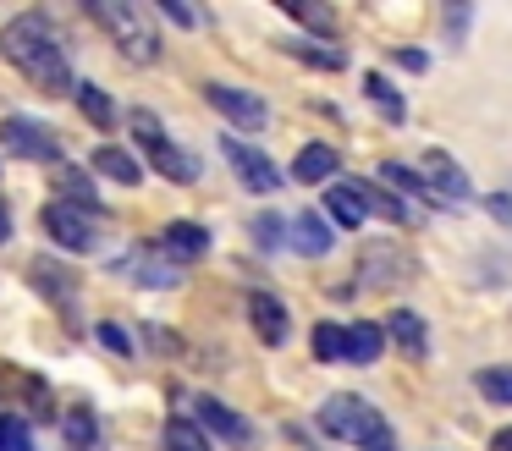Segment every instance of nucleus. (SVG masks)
Masks as SVG:
<instances>
[{
    "label": "nucleus",
    "instance_id": "f03ea898",
    "mask_svg": "<svg viewBox=\"0 0 512 451\" xmlns=\"http://www.w3.org/2000/svg\"><path fill=\"white\" fill-rule=\"evenodd\" d=\"M89 17L111 33L116 50H122L133 66H155L160 61V28H155V17H149L144 6H133V0H89Z\"/></svg>",
    "mask_w": 512,
    "mask_h": 451
},
{
    "label": "nucleus",
    "instance_id": "ea45409f",
    "mask_svg": "<svg viewBox=\"0 0 512 451\" xmlns=\"http://www.w3.org/2000/svg\"><path fill=\"white\" fill-rule=\"evenodd\" d=\"M12 237V220H6V209H0V242Z\"/></svg>",
    "mask_w": 512,
    "mask_h": 451
},
{
    "label": "nucleus",
    "instance_id": "c756f323",
    "mask_svg": "<svg viewBox=\"0 0 512 451\" xmlns=\"http://www.w3.org/2000/svg\"><path fill=\"white\" fill-rule=\"evenodd\" d=\"M314 358H320V363L342 358L347 363V325H331V319H325V325H314Z\"/></svg>",
    "mask_w": 512,
    "mask_h": 451
},
{
    "label": "nucleus",
    "instance_id": "7c9ffc66",
    "mask_svg": "<svg viewBox=\"0 0 512 451\" xmlns=\"http://www.w3.org/2000/svg\"><path fill=\"white\" fill-rule=\"evenodd\" d=\"M287 17L309 22V28L320 33V39H331V33H336V17H331L325 6H314V0H287Z\"/></svg>",
    "mask_w": 512,
    "mask_h": 451
},
{
    "label": "nucleus",
    "instance_id": "4468645a",
    "mask_svg": "<svg viewBox=\"0 0 512 451\" xmlns=\"http://www.w3.org/2000/svg\"><path fill=\"white\" fill-rule=\"evenodd\" d=\"M287 248H298L303 259L331 253V220H320L314 209H298V215L287 220Z\"/></svg>",
    "mask_w": 512,
    "mask_h": 451
},
{
    "label": "nucleus",
    "instance_id": "9b49d317",
    "mask_svg": "<svg viewBox=\"0 0 512 451\" xmlns=\"http://www.w3.org/2000/svg\"><path fill=\"white\" fill-rule=\"evenodd\" d=\"M204 99H210L215 110H221L232 127H243V132H259L270 121V110H265V99L259 94H248V88H232V83H204Z\"/></svg>",
    "mask_w": 512,
    "mask_h": 451
},
{
    "label": "nucleus",
    "instance_id": "f3484780",
    "mask_svg": "<svg viewBox=\"0 0 512 451\" xmlns=\"http://www.w3.org/2000/svg\"><path fill=\"white\" fill-rule=\"evenodd\" d=\"M331 176H336V149L331 143H303L298 160H292V182L320 187V182H331Z\"/></svg>",
    "mask_w": 512,
    "mask_h": 451
},
{
    "label": "nucleus",
    "instance_id": "1a4fd4ad",
    "mask_svg": "<svg viewBox=\"0 0 512 451\" xmlns=\"http://www.w3.org/2000/svg\"><path fill=\"white\" fill-rule=\"evenodd\" d=\"M358 281L364 286H402L413 281V253L397 248V242H369L358 253Z\"/></svg>",
    "mask_w": 512,
    "mask_h": 451
},
{
    "label": "nucleus",
    "instance_id": "aec40b11",
    "mask_svg": "<svg viewBox=\"0 0 512 451\" xmlns=\"http://www.w3.org/2000/svg\"><path fill=\"white\" fill-rule=\"evenodd\" d=\"M94 171L100 176H111V182H122V187H138L144 182V171H138V160L127 149H116V143H105V149H94Z\"/></svg>",
    "mask_w": 512,
    "mask_h": 451
},
{
    "label": "nucleus",
    "instance_id": "b1692460",
    "mask_svg": "<svg viewBox=\"0 0 512 451\" xmlns=\"http://www.w3.org/2000/svg\"><path fill=\"white\" fill-rule=\"evenodd\" d=\"M364 198H369V209H380V215H386V220H397V226H419V209H413L408 198H397L391 187L369 182V187H364Z\"/></svg>",
    "mask_w": 512,
    "mask_h": 451
},
{
    "label": "nucleus",
    "instance_id": "2f4dec72",
    "mask_svg": "<svg viewBox=\"0 0 512 451\" xmlns=\"http://www.w3.org/2000/svg\"><path fill=\"white\" fill-rule=\"evenodd\" d=\"M0 451H34V440H28V418L0 413Z\"/></svg>",
    "mask_w": 512,
    "mask_h": 451
},
{
    "label": "nucleus",
    "instance_id": "f704fd0d",
    "mask_svg": "<svg viewBox=\"0 0 512 451\" xmlns=\"http://www.w3.org/2000/svg\"><path fill=\"white\" fill-rule=\"evenodd\" d=\"M100 341L116 352V358H133V336H127V330L116 325V319H105V325H100Z\"/></svg>",
    "mask_w": 512,
    "mask_h": 451
},
{
    "label": "nucleus",
    "instance_id": "473e14b6",
    "mask_svg": "<svg viewBox=\"0 0 512 451\" xmlns=\"http://www.w3.org/2000/svg\"><path fill=\"white\" fill-rule=\"evenodd\" d=\"M144 347L155 352V358H182V336L166 325H144Z\"/></svg>",
    "mask_w": 512,
    "mask_h": 451
},
{
    "label": "nucleus",
    "instance_id": "2eb2a0df",
    "mask_svg": "<svg viewBox=\"0 0 512 451\" xmlns=\"http://www.w3.org/2000/svg\"><path fill=\"white\" fill-rule=\"evenodd\" d=\"M28 281H34V292H45L50 303H72V297H78V270H72V264L28 259Z\"/></svg>",
    "mask_w": 512,
    "mask_h": 451
},
{
    "label": "nucleus",
    "instance_id": "4c0bfd02",
    "mask_svg": "<svg viewBox=\"0 0 512 451\" xmlns=\"http://www.w3.org/2000/svg\"><path fill=\"white\" fill-rule=\"evenodd\" d=\"M397 66H408V72H424V66H430V61H424L419 50H397Z\"/></svg>",
    "mask_w": 512,
    "mask_h": 451
},
{
    "label": "nucleus",
    "instance_id": "9d476101",
    "mask_svg": "<svg viewBox=\"0 0 512 451\" xmlns=\"http://www.w3.org/2000/svg\"><path fill=\"white\" fill-rule=\"evenodd\" d=\"M419 176H424V187H430V198H441V204H468V193H474V187H468V171L446 149H424Z\"/></svg>",
    "mask_w": 512,
    "mask_h": 451
},
{
    "label": "nucleus",
    "instance_id": "393cba45",
    "mask_svg": "<svg viewBox=\"0 0 512 451\" xmlns=\"http://www.w3.org/2000/svg\"><path fill=\"white\" fill-rule=\"evenodd\" d=\"M380 347H386V330L380 325H347V363H375Z\"/></svg>",
    "mask_w": 512,
    "mask_h": 451
},
{
    "label": "nucleus",
    "instance_id": "a878e982",
    "mask_svg": "<svg viewBox=\"0 0 512 451\" xmlns=\"http://www.w3.org/2000/svg\"><path fill=\"white\" fill-rule=\"evenodd\" d=\"M474 391L496 407H512V363H490V369L474 374Z\"/></svg>",
    "mask_w": 512,
    "mask_h": 451
},
{
    "label": "nucleus",
    "instance_id": "f8f14e48",
    "mask_svg": "<svg viewBox=\"0 0 512 451\" xmlns=\"http://www.w3.org/2000/svg\"><path fill=\"white\" fill-rule=\"evenodd\" d=\"M248 325H254V336L265 341V347H281L292 330V314L281 308V297L270 292H248Z\"/></svg>",
    "mask_w": 512,
    "mask_h": 451
},
{
    "label": "nucleus",
    "instance_id": "0eeeda50",
    "mask_svg": "<svg viewBox=\"0 0 512 451\" xmlns=\"http://www.w3.org/2000/svg\"><path fill=\"white\" fill-rule=\"evenodd\" d=\"M0 149L17 154V160L50 165L61 154V138L45 127V121H34V116H6V121H0Z\"/></svg>",
    "mask_w": 512,
    "mask_h": 451
},
{
    "label": "nucleus",
    "instance_id": "6e6552de",
    "mask_svg": "<svg viewBox=\"0 0 512 451\" xmlns=\"http://www.w3.org/2000/svg\"><path fill=\"white\" fill-rule=\"evenodd\" d=\"M221 154L232 160V171H237V182L248 187V193H276L287 176H281V165L270 160V154H259V149H248L243 138H221Z\"/></svg>",
    "mask_w": 512,
    "mask_h": 451
},
{
    "label": "nucleus",
    "instance_id": "7ed1b4c3",
    "mask_svg": "<svg viewBox=\"0 0 512 451\" xmlns=\"http://www.w3.org/2000/svg\"><path fill=\"white\" fill-rule=\"evenodd\" d=\"M127 127H133L138 149L149 154V165H155V171L166 176V182H177V187H193V182H199V160H193L188 149H177V143L166 138V127H160L155 110H127Z\"/></svg>",
    "mask_w": 512,
    "mask_h": 451
},
{
    "label": "nucleus",
    "instance_id": "a211bd4d",
    "mask_svg": "<svg viewBox=\"0 0 512 451\" xmlns=\"http://www.w3.org/2000/svg\"><path fill=\"white\" fill-rule=\"evenodd\" d=\"M386 336L397 341L408 358H424V352H430V330H424V319L413 314V308H397V314L386 319Z\"/></svg>",
    "mask_w": 512,
    "mask_h": 451
},
{
    "label": "nucleus",
    "instance_id": "bb28decb",
    "mask_svg": "<svg viewBox=\"0 0 512 451\" xmlns=\"http://www.w3.org/2000/svg\"><path fill=\"white\" fill-rule=\"evenodd\" d=\"M364 94H369V105H375L380 116L391 121V127H397V121L408 116V105H402V94H397V88H391L380 72H369V77H364Z\"/></svg>",
    "mask_w": 512,
    "mask_h": 451
},
{
    "label": "nucleus",
    "instance_id": "4be33fe9",
    "mask_svg": "<svg viewBox=\"0 0 512 451\" xmlns=\"http://www.w3.org/2000/svg\"><path fill=\"white\" fill-rule=\"evenodd\" d=\"M56 198H61V204H78V209H94V215H100V193H94V182L78 171V165H67V171L56 176Z\"/></svg>",
    "mask_w": 512,
    "mask_h": 451
},
{
    "label": "nucleus",
    "instance_id": "cd10ccee",
    "mask_svg": "<svg viewBox=\"0 0 512 451\" xmlns=\"http://www.w3.org/2000/svg\"><path fill=\"white\" fill-rule=\"evenodd\" d=\"M160 451H210V435L199 424H188V418H171L160 429Z\"/></svg>",
    "mask_w": 512,
    "mask_h": 451
},
{
    "label": "nucleus",
    "instance_id": "5701e85b",
    "mask_svg": "<svg viewBox=\"0 0 512 451\" xmlns=\"http://www.w3.org/2000/svg\"><path fill=\"white\" fill-rule=\"evenodd\" d=\"M67 451H105L100 418H94L89 407H72V413H67Z\"/></svg>",
    "mask_w": 512,
    "mask_h": 451
},
{
    "label": "nucleus",
    "instance_id": "e433bc0d",
    "mask_svg": "<svg viewBox=\"0 0 512 451\" xmlns=\"http://www.w3.org/2000/svg\"><path fill=\"white\" fill-rule=\"evenodd\" d=\"M160 11H166L171 22H182V28H193V22H199V17H193V11H188V6H182V0H160Z\"/></svg>",
    "mask_w": 512,
    "mask_h": 451
},
{
    "label": "nucleus",
    "instance_id": "72a5a7b5",
    "mask_svg": "<svg viewBox=\"0 0 512 451\" xmlns=\"http://www.w3.org/2000/svg\"><path fill=\"white\" fill-rule=\"evenodd\" d=\"M254 237H259V248H281V242H287V215H259Z\"/></svg>",
    "mask_w": 512,
    "mask_h": 451
},
{
    "label": "nucleus",
    "instance_id": "ddd939ff",
    "mask_svg": "<svg viewBox=\"0 0 512 451\" xmlns=\"http://www.w3.org/2000/svg\"><path fill=\"white\" fill-rule=\"evenodd\" d=\"M325 215H331L342 231H358V226L369 220L364 187H358V182H331V187H325Z\"/></svg>",
    "mask_w": 512,
    "mask_h": 451
},
{
    "label": "nucleus",
    "instance_id": "58836bf2",
    "mask_svg": "<svg viewBox=\"0 0 512 451\" xmlns=\"http://www.w3.org/2000/svg\"><path fill=\"white\" fill-rule=\"evenodd\" d=\"M490 451H512V429H496V435H490Z\"/></svg>",
    "mask_w": 512,
    "mask_h": 451
},
{
    "label": "nucleus",
    "instance_id": "412c9836",
    "mask_svg": "<svg viewBox=\"0 0 512 451\" xmlns=\"http://www.w3.org/2000/svg\"><path fill=\"white\" fill-rule=\"evenodd\" d=\"M380 187H391V193H408V198H419V204H430V187H424V176L413 171V165H402V160H380Z\"/></svg>",
    "mask_w": 512,
    "mask_h": 451
},
{
    "label": "nucleus",
    "instance_id": "39448f33",
    "mask_svg": "<svg viewBox=\"0 0 512 451\" xmlns=\"http://www.w3.org/2000/svg\"><path fill=\"white\" fill-rule=\"evenodd\" d=\"M39 220H45L50 242H61L67 253L100 248V215H94V209H78V204H61V198H50Z\"/></svg>",
    "mask_w": 512,
    "mask_h": 451
},
{
    "label": "nucleus",
    "instance_id": "423d86ee",
    "mask_svg": "<svg viewBox=\"0 0 512 451\" xmlns=\"http://www.w3.org/2000/svg\"><path fill=\"white\" fill-rule=\"evenodd\" d=\"M193 413H199L204 435L221 440V446H232V451H254L259 446V429L248 424L243 413H232L226 402H215V396H193Z\"/></svg>",
    "mask_w": 512,
    "mask_h": 451
},
{
    "label": "nucleus",
    "instance_id": "20e7f679",
    "mask_svg": "<svg viewBox=\"0 0 512 451\" xmlns=\"http://www.w3.org/2000/svg\"><path fill=\"white\" fill-rule=\"evenodd\" d=\"M320 429L331 440H353V446H364L369 435H380V429H386V418H380L364 396L342 391V396H331V402L320 407Z\"/></svg>",
    "mask_w": 512,
    "mask_h": 451
},
{
    "label": "nucleus",
    "instance_id": "6ab92c4d",
    "mask_svg": "<svg viewBox=\"0 0 512 451\" xmlns=\"http://www.w3.org/2000/svg\"><path fill=\"white\" fill-rule=\"evenodd\" d=\"M281 50H287L292 61L320 66V72H342V66H347V50H342V44H331V39H287Z\"/></svg>",
    "mask_w": 512,
    "mask_h": 451
},
{
    "label": "nucleus",
    "instance_id": "f257e3e1",
    "mask_svg": "<svg viewBox=\"0 0 512 451\" xmlns=\"http://www.w3.org/2000/svg\"><path fill=\"white\" fill-rule=\"evenodd\" d=\"M0 55L17 66V72L28 77V83H39L45 94H72V66H67V50H61L56 28H50L39 11H23V17H12L6 28H0Z\"/></svg>",
    "mask_w": 512,
    "mask_h": 451
},
{
    "label": "nucleus",
    "instance_id": "c85d7f7f",
    "mask_svg": "<svg viewBox=\"0 0 512 451\" xmlns=\"http://www.w3.org/2000/svg\"><path fill=\"white\" fill-rule=\"evenodd\" d=\"M72 99H78V110L94 121V127H116V105L105 99V88H94V83H78V88H72Z\"/></svg>",
    "mask_w": 512,
    "mask_h": 451
},
{
    "label": "nucleus",
    "instance_id": "dca6fc26",
    "mask_svg": "<svg viewBox=\"0 0 512 451\" xmlns=\"http://www.w3.org/2000/svg\"><path fill=\"white\" fill-rule=\"evenodd\" d=\"M204 248H210V231H204L199 220H171V226L160 231V253H166L171 264H188V259H199Z\"/></svg>",
    "mask_w": 512,
    "mask_h": 451
},
{
    "label": "nucleus",
    "instance_id": "c9c22d12",
    "mask_svg": "<svg viewBox=\"0 0 512 451\" xmlns=\"http://www.w3.org/2000/svg\"><path fill=\"white\" fill-rule=\"evenodd\" d=\"M485 209L501 220V226H512V187H507V193H490V198H485Z\"/></svg>",
    "mask_w": 512,
    "mask_h": 451
}]
</instances>
